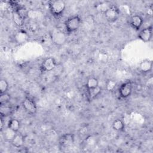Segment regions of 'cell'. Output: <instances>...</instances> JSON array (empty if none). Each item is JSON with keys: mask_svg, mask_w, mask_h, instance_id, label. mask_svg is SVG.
<instances>
[{"mask_svg": "<svg viewBox=\"0 0 153 153\" xmlns=\"http://www.w3.org/2000/svg\"><path fill=\"white\" fill-rule=\"evenodd\" d=\"M49 34L53 44L57 46L63 45L66 42V34L59 28H54Z\"/></svg>", "mask_w": 153, "mask_h": 153, "instance_id": "1", "label": "cell"}, {"mask_svg": "<svg viewBox=\"0 0 153 153\" xmlns=\"http://www.w3.org/2000/svg\"><path fill=\"white\" fill-rule=\"evenodd\" d=\"M81 24V19L78 15L72 16L69 17L65 22V27L68 33L76 32Z\"/></svg>", "mask_w": 153, "mask_h": 153, "instance_id": "2", "label": "cell"}, {"mask_svg": "<svg viewBox=\"0 0 153 153\" xmlns=\"http://www.w3.org/2000/svg\"><path fill=\"white\" fill-rule=\"evenodd\" d=\"M48 7L51 13L55 17L60 16L66 8V3L62 0H53L48 2Z\"/></svg>", "mask_w": 153, "mask_h": 153, "instance_id": "3", "label": "cell"}, {"mask_svg": "<svg viewBox=\"0 0 153 153\" xmlns=\"http://www.w3.org/2000/svg\"><path fill=\"white\" fill-rule=\"evenodd\" d=\"M103 14L106 20L108 22L112 23L117 20L120 14V11L116 5L112 4Z\"/></svg>", "mask_w": 153, "mask_h": 153, "instance_id": "4", "label": "cell"}, {"mask_svg": "<svg viewBox=\"0 0 153 153\" xmlns=\"http://www.w3.org/2000/svg\"><path fill=\"white\" fill-rule=\"evenodd\" d=\"M57 63L56 60L52 57H48L44 59L40 66L41 72H46L53 71L56 66Z\"/></svg>", "mask_w": 153, "mask_h": 153, "instance_id": "5", "label": "cell"}, {"mask_svg": "<svg viewBox=\"0 0 153 153\" xmlns=\"http://www.w3.org/2000/svg\"><path fill=\"white\" fill-rule=\"evenodd\" d=\"M22 106L25 110L30 115H35L37 111V108L34 101L30 97H26L22 102Z\"/></svg>", "mask_w": 153, "mask_h": 153, "instance_id": "6", "label": "cell"}, {"mask_svg": "<svg viewBox=\"0 0 153 153\" xmlns=\"http://www.w3.org/2000/svg\"><path fill=\"white\" fill-rule=\"evenodd\" d=\"M133 86L130 81L126 82L122 84L119 88V95L123 99H126L129 97L132 92Z\"/></svg>", "mask_w": 153, "mask_h": 153, "instance_id": "7", "label": "cell"}, {"mask_svg": "<svg viewBox=\"0 0 153 153\" xmlns=\"http://www.w3.org/2000/svg\"><path fill=\"white\" fill-rule=\"evenodd\" d=\"M152 36V26H150L142 29L138 34V38L145 42H149Z\"/></svg>", "mask_w": 153, "mask_h": 153, "instance_id": "8", "label": "cell"}, {"mask_svg": "<svg viewBox=\"0 0 153 153\" xmlns=\"http://www.w3.org/2000/svg\"><path fill=\"white\" fill-rule=\"evenodd\" d=\"M129 24L132 28L136 30H139L143 24V19L139 15H133L130 17Z\"/></svg>", "mask_w": 153, "mask_h": 153, "instance_id": "9", "label": "cell"}, {"mask_svg": "<svg viewBox=\"0 0 153 153\" xmlns=\"http://www.w3.org/2000/svg\"><path fill=\"white\" fill-rule=\"evenodd\" d=\"M28 39L29 35L24 30H19L14 35V40L18 44H22L26 42Z\"/></svg>", "mask_w": 153, "mask_h": 153, "instance_id": "10", "label": "cell"}, {"mask_svg": "<svg viewBox=\"0 0 153 153\" xmlns=\"http://www.w3.org/2000/svg\"><path fill=\"white\" fill-rule=\"evenodd\" d=\"M10 142L14 147L17 148H20L24 145L25 137L23 134L17 132Z\"/></svg>", "mask_w": 153, "mask_h": 153, "instance_id": "11", "label": "cell"}, {"mask_svg": "<svg viewBox=\"0 0 153 153\" xmlns=\"http://www.w3.org/2000/svg\"><path fill=\"white\" fill-rule=\"evenodd\" d=\"M139 69L143 73H148L152 68V62L149 59L143 60L139 64Z\"/></svg>", "mask_w": 153, "mask_h": 153, "instance_id": "12", "label": "cell"}, {"mask_svg": "<svg viewBox=\"0 0 153 153\" xmlns=\"http://www.w3.org/2000/svg\"><path fill=\"white\" fill-rule=\"evenodd\" d=\"M12 17H13V20L14 23L17 26H22L24 24V22L25 19L20 15V14L18 12L17 10L14 9L13 10Z\"/></svg>", "mask_w": 153, "mask_h": 153, "instance_id": "13", "label": "cell"}, {"mask_svg": "<svg viewBox=\"0 0 153 153\" xmlns=\"http://www.w3.org/2000/svg\"><path fill=\"white\" fill-rule=\"evenodd\" d=\"M7 127L13 131L17 133L20 128V123L16 118H11L8 123Z\"/></svg>", "mask_w": 153, "mask_h": 153, "instance_id": "14", "label": "cell"}, {"mask_svg": "<svg viewBox=\"0 0 153 153\" xmlns=\"http://www.w3.org/2000/svg\"><path fill=\"white\" fill-rule=\"evenodd\" d=\"M74 141L73 135L69 133L65 134L60 138V144L62 146H67L70 145Z\"/></svg>", "mask_w": 153, "mask_h": 153, "instance_id": "15", "label": "cell"}, {"mask_svg": "<svg viewBox=\"0 0 153 153\" xmlns=\"http://www.w3.org/2000/svg\"><path fill=\"white\" fill-rule=\"evenodd\" d=\"M13 112V108L11 106L7 104L0 105V114L1 117H6L11 114Z\"/></svg>", "mask_w": 153, "mask_h": 153, "instance_id": "16", "label": "cell"}, {"mask_svg": "<svg viewBox=\"0 0 153 153\" xmlns=\"http://www.w3.org/2000/svg\"><path fill=\"white\" fill-rule=\"evenodd\" d=\"M99 85V81L98 79L94 77V76H90L89 77L86 82L85 84V87L87 90L95 88Z\"/></svg>", "mask_w": 153, "mask_h": 153, "instance_id": "17", "label": "cell"}, {"mask_svg": "<svg viewBox=\"0 0 153 153\" xmlns=\"http://www.w3.org/2000/svg\"><path fill=\"white\" fill-rule=\"evenodd\" d=\"M112 126L113 129L117 131H123L125 127L124 122L120 119L115 120L112 124Z\"/></svg>", "mask_w": 153, "mask_h": 153, "instance_id": "18", "label": "cell"}, {"mask_svg": "<svg viewBox=\"0 0 153 153\" xmlns=\"http://www.w3.org/2000/svg\"><path fill=\"white\" fill-rule=\"evenodd\" d=\"M87 91H88V94L89 98L90 99H93L100 94L102 88L100 86L98 85L97 87L91 88V89H90Z\"/></svg>", "mask_w": 153, "mask_h": 153, "instance_id": "19", "label": "cell"}, {"mask_svg": "<svg viewBox=\"0 0 153 153\" xmlns=\"http://www.w3.org/2000/svg\"><path fill=\"white\" fill-rule=\"evenodd\" d=\"M16 134V132L13 131L8 127L5 129H4V137L6 140L11 142Z\"/></svg>", "mask_w": 153, "mask_h": 153, "instance_id": "20", "label": "cell"}, {"mask_svg": "<svg viewBox=\"0 0 153 153\" xmlns=\"http://www.w3.org/2000/svg\"><path fill=\"white\" fill-rule=\"evenodd\" d=\"M111 5L112 4L108 2H103L97 4L96 7L99 11L104 13Z\"/></svg>", "mask_w": 153, "mask_h": 153, "instance_id": "21", "label": "cell"}, {"mask_svg": "<svg viewBox=\"0 0 153 153\" xmlns=\"http://www.w3.org/2000/svg\"><path fill=\"white\" fill-rule=\"evenodd\" d=\"M9 85L7 81L5 79H0V94L7 93L8 90Z\"/></svg>", "mask_w": 153, "mask_h": 153, "instance_id": "22", "label": "cell"}, {"mask_svg": "<svg viewBox=\"0 0 153 153\" xmlns=\"http://www.w3.org/2000/svg\"><path fill=\"white\" fill-rule=\"evenodd\" d=\"M11 99V96L9 93H4L1 94L0 96V105L7 104Z\"/></svg>", "mask_w": 153, "mask_h": 153, "instance_id": "23", "label": "cell"}, {"mask_svg": "<svg viewBox=\"0 0 153 153\" xmlns=\"http://www.w3.org/2000/svg\"><path fill=\"white\" fill-rule=\"evenodd\" d=\"M116 85L115 81L113 80H109L106 83V89L108 91H112L113 90Z\"/></svg>", "mask_w": 153, "mask_h": 153, "instance_id": "24", "label": "cell"}, {"mask_svg": "<svg viewBox=\"0 0 153 153\" xmlns=\"http://www.w3.org/2000/svg\"><path fill=\"white\" fill-rule=\"evenodd\" d=\"M4 122L3 121L2 117H1V131H2L4 130Z\"/></svg>", "mask_w": 153, "mask_h": 153, "instance_id": "25", "label": "cell"}]
</instances>
